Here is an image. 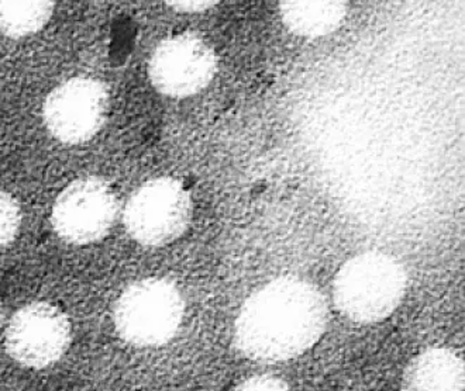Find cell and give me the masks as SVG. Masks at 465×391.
Returning a JSON list of instances; mask_svg holds the SVG:
<instances>
[{"label":"cell","mask_w":465,"mask_h":391,"mask_svg":"<svg viewBox=\"0 0 465 391\" xmlns=\"http://www.w3.org/2000/svg\"><path fill=\"white\" fill-rule=\"evenodd\" d=\"M327 306L321 291L298 278H280L245 301L234 342L250 359L275 363L302 355L322 338Z\"/></svg>","instance_id":"obj_1"},{"label":"cell","mask_w":465,"mask_h":391,"mask_svg":"<svg viewBox=\"0 0 465 391\" xmlns=\"http://www.w3.org/2000/svg\"><path fill=\"white\" fill-rule=\"evenodd\" d=\"M405 270L398 260L381 252H365L347 260L333 283L340 313L355 323L388 318L405 296Z\"/></svg>","instance_id":"obj_2"},{"label":"cell","mask_w":465,"mask_h":391,"mask_svg":"<svg viewBox=\"0 0 465 391\" xmlns=\"http://www.w3.org/2000/svg\"><path fill=\"white\" fill-rule=\"evenodd\" d=\"M185 301L167 279H143L123 291L114 306V326L135 347H160L175 337Z\"/></svg>","instance_id":"obj_3"},{"label":"cell","mask_w":465,"mask_h":391,"mask_svg":"<svg viewBox=\"0 0 465 391\" xmlns=\"http://www.w3.org/2000/svg\"><path fill=\"white\" fill-rule=\"evenodd\" d=\"M193 219V199L180 181L157 178L140 186L124 209V226L145 247H163L183 237Z\"/></svg>","instance_id":"obj_4"},{"label":"cell","mask_w":465,"mask_h":391,"mask_svg":"<svg viewBox=\"0 0 465 391\" xmlns=\"http://www.w3.org/2000/svg\"><path fill=\"white\" fill-rule=\"evenodd\" d=\"M117 199L111 186L99 178H84L66 186L54 203V230L71 244L101 241L114 227Z\"/></svg>","instance_id":"obj_5"},{"label":"cell","mask_w":465,"mask_h":391,"mask_svg":"<svg viewBox=\"0 0 465 391\" xmlns=\"http://www.w3.org/2000/svg\"><path fill=\"white\" fill-rule=\"evenodd\" d=\"M216 54L193 33L161 41L148 64V75L160 93L188 97L203 91L216 73Z\"/></svg>","instance_id":"obj_6"},{"label":"cell","mask_w":465,"mask_h":391,"mask_svg":"<svg viewBox=\"0 0 465 391\" xmlns=\"http://www.w3.org/2000/svg\"><path fill=\"white\" fill-rule=\"evenodd\" d=\"M5 344L7 354L25 367H50L70 347V319L54 304H27L13 316Z\"/></svg>","instance_id":"obj_7"},{"label":"cell","mask_w":465,"mask_h":391,"mask_svg":"<svg viewBox=\"0 0 465 391\" xmlns=\"http://www.w3.org/2000/svg\"><path fill=\"white\" fill-rule=\"evenodd\" d=\"M109 94L92 78H73L51 92L43 116L54 137L65 144H81L98 134L106 122Z\"/></svg>","instance_id":"obj_8"},{"label":"cell","mask_w":465,"mask_h":391,"mask_svg":"<svg viewBox=\"0 0 465 391\" xmlns=\"http://www.w3.org/2000/svg\"><path fill=\"white\" fill-rule=\"evenodd\" d=\"M464 360L447 347H431L409 363L402 391H464Z\"/></svg>","instance_id":"obj_9"},{"label":"cell","mask_w":465,"mask_h":391,"mask_svg":"<svg viewBox=\"0 0 465 391\" xmlns=\"http://www.w3.org/2000/svg\"><path fill=\"white\" fill-rule=\"evenodd\" d=\"M281 19L293 34L318 38L343 24L347 4L341 0H288L280 6Z\"/></svg>","instance_id":"obj_10"},{"label":"cell","mask_w":465,"mask_h":391,"mask_svg":"<svg viewBox=\"0 0 465 391\" xmlns=\"http://www.w3.org/2000/svg\"><path fill=\"white\" fill-rule=\"evenodd\" d=\"M54 2H4L0 0V33L7 37L20 38L35 34L53 16Z\"/></svg>","instance_id":"obj_11"},{"label":"cell","mask_w":465,"mask_h":391,"mask_svg":"<svg viewBox=\"0 0 465 391\" xmlns=\"http://www.w3.org/2000/svg\"><path fill=\"white\" fill-rule=\"evenodd\" d=\"M20 207L6 191H0V249L16 237L20 227Z\"/></svg>","instance_id":"obj_12"},{"label":"cell","mask_w":465,"mask_h":391,"mask_svg":"<svg viewBox=\"0 0 465 391\" xmlns=\"http://www.w3.org/2000/svg\"><path fill=\"white\" fill-rule=\"evenodd\" d=\"M234 391H292L288 383L283 382L275 376H254L252 379L245 380Z\"/></svg>","instance_id":"obj_13"},{"label":"cell","mask_w":465,"mask_h":391,"mask_svg":"<svg viewBox=\"0 0 465 391\" xmlns=\"http://www.w3.org/2000/svg\"><path fill=\"white\" fill-rule=\"evenodd\" d=\"M216 4L217 2H212V0H173V2H168L167 5H170L176 12L198 13L211 9Z\"/></svg>","instance_id":"obj_14"},{"label":"cell","mask_w":465,"mask_h":391,"mask_svg":"<svg viewBox=\"0 0 465 391\" xmlns=\"http://www.w3.org/2000/svg\"><path fill=\"white\" fill-rule=\"evenodd\" d=\"M4 324V308H2V303H0V327Z\"/></svg>","instance_id":"obj_15"}]
</instances>
